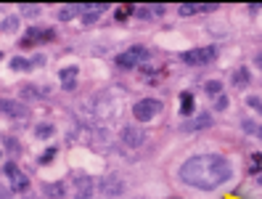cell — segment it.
Segmentation results:
<instances>
[{
	"instance_id": "20",
	"label": "cell",
	"mask_w": 262,
	"mask_h": 199,
	"mask_svg": "<svg viewBox=\"0 0 262 199\" xmlns=\"http://www.w3.org/2000/svg\"><path fill=\"white\" fill-rule=\"evenodd\" d=\"M135 13H138V19H151L154 6H135Z\"/></svg>"
},
{
	"instance_id": "6",
	"label": "cell",
	"mask_w": 262,
	"mask_h": 199,
	"mask_svg": "<svg viewBox=\"0 0 262 199\" xmlns=\"http://www.w3.org/2000/svg\"><path fill=\"white\" fill-rule=\"evenodd\" d=\"M77 77H80V69L77 67H64L58 72V80H61V88L64 90H74L77 88Z\"/></svg>"
},
{
	"instance_id": "25",
	"label": "cell",
	"mask_w": 262,
	"mask_h": 199,
	"mask_svg": "<svg viewBox=\"0 0 262 199\" xmlns=\"http://www.w3.org/2000/svg\"><path fill=\"white\" fill-rule=\"evenodd\" d=\"M223 90V83H217V80H212V83H207V93H212V96H217Z\"/></svg>"
},
{
	"instance_id": "27",
	"label": "cell",
	"mask_w": 262,
	"mask_h": 199,
	"mask_svg": "<svg viewBox=\"0 0 262 199\" xmlns=\"http://www.w3.org/2000/svg\"><path fill=\"white\" fill-rule=\"evenodd\" d=\"M214 109H228V98L217 96V98H214Z\"/></svg>"
},
{
	"instance_id": "19",
	"label": "cell",
	"mask_w": 262,
	"mask_h": 199,
	"mask_svg": "<svg viewBox=\"0 0 262 199\" xmlns=\"http://www.w3.org/2000/svg\"><path fill=\"white\" fill-rule=\"evenodd\" d=\"M16 29H19V19L16 16H13V19L6 16L3 19V35H11V32H16Z\"/></svg>"
},
{
	"instance_id": "3",
	"label": "cell",
	"mask_w": 262,
	"mask_h": 199,
	"mask_svg": "<svg viewBox=\"0 0 262 199\" xmlns=\"http://www.w3.org/2000/svg\"><path fill=\"white\" fill-rule=\"evenodd\" d=\"M214 56H217V48H214V45H204V48H193V51L183 53V64L202 67V64H209V61H214Z\"/></svg>"
},
{
	"instance_id": "18",
	"label": "cell",
	"mask_w": 262,
	"mask_h": 199,
	"mask_svg": "<svg viewBox=\"0 0 262 199\" xmlns=\"http://www.w3.org/2000/svg\"><path fill=\"white\" fill-rule=\"evenodd\" d=\"M130 13H135V6H119L114 19H117V22H127V19H130Z\"/></svg>"
},
{
	"instance_id": "34",
	"label": "cell",
	"mask_w": 262,
	"mask_h": 199,
	"mask_svg": "<svg viewBox=\"0 0 262 199\" xmlns=\"http://www.w3.org/2000/svg\"><path fill=\"white\" fill-rule=\"evenodd\" d=\"M3 199H11V196H8V191H6V194H3Z\"/></svg>"
},
{
	"instance_id": "9",
	"label": "cell",
	"mask_w": 262,
	"mask_h": 199,
	"mask_svg": "<svg viewBox=\"0 0 262 199\" xmlns=\"http://www.w3.org/2000/svg\"><path fill=\"white\" fill-rule=\"evenodd\" d=\"M122 138H125L127 146H141L146 141V135L138 130V128H125V133H122Z\"/></svg>"
},
{
	"instance_id": "11",
	"label": "cell",
	"mask_w": 262,
	"mask_h": 199,
	"mask_svg": "<svg viewBox=\"0 0 262 199\" xmlns=\"http://www.w3.org/2000/svg\"><path fill=\"white\" fill-rule=\"evenodd\" d=\"M3 112H6L8 117H27V109H24V106L13 104L11 98H3Z\"/></svg>"
},
{
	"instance_id": "26",
	"label": "cell",
	"mask_w": 262,
	"mask_h": 199,
	"mask_svg": "<svg viewBox=\"0 0 262 199\" xmlns=\"http://www.w3.org/2000/svg\"><path fill=\"white\" fill-rule=\"evenodd\" d=\"M207 125H209V114H199L191 128H207Z\"/></svg>"
},
{
	"instance_id": "32",
	"label": "cell",
	"mask_w": 262,
	"mask_h": 199,
	"mask_svg": "<svg viewBox=\"0 0 262 199\" xmlns=\"http://www.w3.org/2000/svg\"><path fill=\"white\" fill-rule=\"evenodd\" d=\"M257 135H259V138H262V128H257Z\"/></svg>"
},
{
	"instance_id": "24",
	"label": "cell",
	"mask_w": 262,
	"mask_h": 199,
	"mask_svg": "<svg viewBox=\"0 0 262 199\" xmlns=\"http://www.w3.org/2000/svg\"><path fill=\"white\" fill-rule=\"evenodd\" d=\"M259 162H262V154H259V151H254V154H252V165H249V173H259Z\"/></svg>"
},
{
	"instance_id": "21",
	"label": "cell",
	"mask_w": 262,
	"mask_h": 199,
	"mask_svg": "<svg viewBox=\"0 0 262 199\" xmlns=\"http://www.w3.org/2000/svg\"><path fill=\"white\" fill-rule=\"evenodd\" d=\"M45 194H48V196H61V194H64V189H61V183H48V186H45Z\"/></svg>"
},
{
	"instance_id": "28",
	"label": "cell",
	"mask_w": 262,
	"mask_h": 199,
	"mask_svg": "<svg viewBox=\"0 0 262 199\" xmlns=\"http://www.w3.org/2000/svg\"><path fill=\"white\" fill-rule=\"evenodd\" d=\"M29 61H32V67H42V64H45V56H42V53H37V56H32Z\"/></svg>"
},
{
	"instance_id": "29",
	"label": "cell",
	"mask_w": 262,
	"mask_h": 199,
	"mask_svg": "<svg viewBox=\"0 0 262 199\" xmlns=\"http://www.w3.org/2000/svg\"><path fill=\"white\" fill-rule=\"evenodd\" d=\"M21 11H24V13H37V11H40V6H32V3H24V6H21Z\"/></svg>"
},
{
	"instance_id": "33",
	"label": "cell",
	"mask_w": 262,
	"mask_h": 199,
	"mask_svg": "<svg viewBox=\"0 0 262 199\" xmlns=\"http://www.w3.org/2000/svg\"><path fill=\"white\" fill-rule=\"evenodd\" d=\"M257 183H259V186H262V175H259V178H257Z\"/></svg>"
},
{
	"instance_id": "17",
	"label": "cell",
	"mask_w": 262,
	"mask_h": 199,
	"mask_svg": "<svg viewBox=\"0 0 262 199\" xmlns=\"http://www.w3.org/2000/svg\"><path fill=\"white\" fill-rule=\"evenodd\" d=\"M80 11H82L80 6H67V8L58 11V19L61 22H69V19H74V13H80Z\"/></svg>"
},
{
	"instance_id": "31",
	"label": "cell",
	"mask_w": 262,
	"mask_h": 199,
	"mask_svg": "<svg viewBox=\"0 0 262 199\" xmlns=\"http://www.w3.org/2000/svg\"><path fill=\"white\" fill-rule=\"evenodd\" d=\"M254 64H257V67H259V69H262V53H259V56H257V61H254Z\"/></svg>"
},
{
	"instance_id": "12",
	"label": "cell",
	"mask_w": 262,
	"mask_h": 199,
	"mask_svg": "<svg viewBox=\"0 0 262 199\" xmlns=\"http://www.w3.org/2000/svg\"><path fill=\"white\" fill-rule=\"evenodd\" d=\"M246 83H249V69H246V67H238V69L233 72V85H236V88H244Z\"/></svg>"
},
{
	"instance_id": "15",
	"label": "cell",
	"mask_w": 262,
	"mask_h": 199,
	"mask_svg": "<svg viewBox=\"0 0 262 199\" xmlns=\"http://www.w3.org/2000/svg\"><path fill=\"white\" fill-rule=\"evenodd\" d=\"M11 69H16V72H27V69H32V61H27V58L16 56V58H11Z\"/></svg>"
},
{
	"instance_id": "16",
	"label": "cell",
	"mask_w": 262,
	"mask_h": 199,
	"mask_svg": "<svg viewBox=\"0 0 262 199\" xmlns=\"http://www.w3.org/2000/svg\"><path fill=\"white\" fill-rule=\"evenodd\" d=\"M35 135H37V138H51V135H53V125H51V122H40V125L35 128Z\"/></svg>"
},
{
	"instance_id": "7",
	"label": "cell",
	"mask_w": 262,
	"mask_h": 199,
	"mask_svg": "<svg viewBox=\"0 0 262 199\" xmlns=\"http://www.w3.org/2000/svg\"><path fill=\"white\" fill-rule=\"evenodd\" d=\"M40 40H45V29H37V27H29L27 32H24V37H21V48H32L35 43H40Z\"/></svg>"
},
{
	"instance_id": "13",
	"label": "cell",
	"mask_w": 262,
	"mask_h": 199,
	"mask_svg": "<svg viewBox=\"0 0 262 199\" xmlns=\"http://www.w3.org/2000/svg\"><path fill=\"white\" fill-rule=\"evenodd\" d=\"M77 183H80V186H77V189H80V194H77L74 199H90V191H93V186H90V178H85V175H82Z\"/></svg>"
},
{
	"instance_id": "10",
	"label": "cell",
	"mask_w": 262,
	"mask_h": 199,
	"mask_svg": "<svg viewBox=\"0 0 262 199\" xmlns=\"http://www.w3.org/2000/svg\"><path fill=\"white\" fill-rule=\"evenodd\" d=\"M180 114L183 117L193 114V93H191V90H183V93H180Z\"/></svg>"
},
{
	"instance_id": "30",
	"label": "cell",
	"mask_w": 262,
	"mask_h": 199,
	"mask_svg": "<svg viewBox=\"0 0 262 199\" xmlns=\"http://www.w3.org/2000/svg\"><path fill=\"white\" fill-rule=\"evenodd\" d=\"M98 19V13H85V24H93Z\"/></svg>"
},
{
	"instance_id": "23",
	"label": "cell",
	"mask_w": 262,
	"mask_h": 199,
	"mask_svg": "<svg viewBox=\"0 0 262 199\" xmlns=\"http://www.w3.org/2000/svg\"><path fill=\"white\" fill-rule=\"evenodd\" d=\"M246 104H249L257 114H262V98L259 96H249V98H246Z\"/></svg>"
},
{
	"instance_id": "8",
	"label": "cell",
	"mask_w": 262,
	"mask_h": 199,
	"mask_svg": "<svg viewBox=\"0 0 262 199\" xmlns=\"http://www.w3.org/2000/svg\"><path fill=\"white\" fill-rule=\"evenodd\" d=\"M214 8V3H180V8H178V13L180 16H193V13H202V11H212Z\"/></svg>"
},
{
	"instance_id": "22",
	"label": "cell",
	"mask_w": 262,
	"mask_h": 199,
	"mask_svg": "<svg viewBox=\"0 0 262 199\" xmlns=\"http://www.w3.org/2000/svg\"><path fill=\"white\" fill-rule=\"evenodd\" d=\"M51 160H56V146H51V149H45V151H42V157H40V165H48Z\"/></svg>"
},
{
	"instance_id": "5",
	"label": "cell",
	"mask_w": 262,
	"mask_h": 199,
	"mask_svg": "<svg viewBox=\"0 0 262 199\" xmlns=\"http://www.w3.org/2000/svg\"><path fill=\"white\" fill-rule=\"evenodd\" d=\"M3 173H6V178L11 181V189H13V191H27V189H29V178H27L13 162H6V165H3Z\"/></svg>"
},
{
	"instance_id": "14",
	"label": "cell",
	"mask_w": 262,
	"mask_h": 199,
	"mask_svg": "<svg viewBox=\"0 0 262 199\" xmlns=\"http://www.w3.org/2000/svg\"><path fill=\"white\" fill-rule=\"evenodd\" d=\"M141 72H143V77H146V83H151V85H157L159 83V77H162V69H151V67H141Z\"/></svg>"
},
{
	"instance_id": "1",
	"label": "cell",
	"mask_w": 262,
	"mask_h": 199,
	"mask_svg": "<svg viewBox=\"0 0 262 199\" xmlns=\"http://www.w3.org/2000/svg\"><path fill=\"white\" fill-rule=\"evenodd\" d=\"M230 162L223 154H199L183 162V167L178 170V178L191 189H202V191H212L223 186L225 181H230Z\"/></svg>"
},
{
	"instance_id": "4",
	"label": "cell",
	"mask_w": 262,
	"mask_h": 199,
	"mask_svg": "<svg viewBox=\"0 0 262 199\" xmlns=\"http://www.w3.org/2000/svg\"><path fill=\"white\" fill-rule=\"evenodd\" d=\"M148 56V51L143 48V45H133V48H127V51H122L114 61H117V67L119 69H133V67H138L141 61Z\"/></svg>"
},
{
	"instance_id": "2",
	"label": "cell",
	"mask_w": 262,
	"mask_h": 199,
	"mask_svg": "<svg viewBox=\"0 0 262 199\" xmlns=\"http://www.w3.org/2000/svg\"><path fill=\"white\" fill-rule=\"evenodd\" d=\"M159 112H162V101L159 98H141V101L133 104V117L138 122H151Z\"/></svg>"
}]
</instances>
